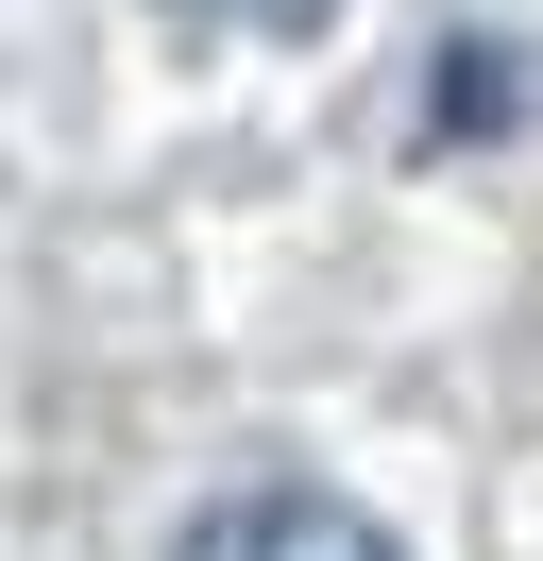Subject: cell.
I'll list each match as a JSON object with an SVG mask.
<instances>
[{"label": "cell", "instance_id": "7a4b0ae2", "mask_svg": "<svg viewBox=\"0 0 543 561\" xmlns=\"http://www.w3.org/2000/svg\"><path fill=\"white\" fill-rule=\"evenodd\" d=\"M153 18H187V35H323L339 0H153Z\"/></svg>", "mask_w": 543, "mask_h": 561}, {"label": "cell", "instance_id": "6da1fadb", "mask_svg": "<svg viewBox=\"0 0 543 561\" xmlns=\"http://www.w3.org/2000/svg\"><path fill=\"white\" fill-rule=\"evenodd\" d=\"M170 561H407V545L373 511H339V493H221Z\"/></svg>", "mask_w": 543, "mask_h": 561}]
</instances>
